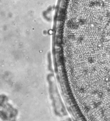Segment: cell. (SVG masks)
<instances>
[{
    "label": "cell",
    "instance_id": "obj_1",
    "mask_svg": "<svg viewBox=\"0 0 110 121\" xmlns=\"http://www.w3.org/2000/svg\"><path fill=\"white\" fill-rule=\"evenodd\" d=\"M73 121L70 120V119H69V120H68V121Z\"/></svg>",
    "mask_w": 110,
    "mask_h": 121
}]
</instances>
